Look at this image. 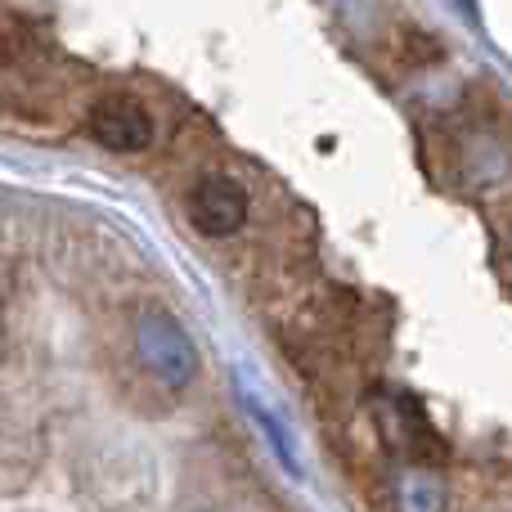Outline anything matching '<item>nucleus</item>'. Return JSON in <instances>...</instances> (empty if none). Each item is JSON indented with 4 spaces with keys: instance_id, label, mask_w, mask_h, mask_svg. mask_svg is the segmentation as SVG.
I'll return each instance as SVG.
<instances>
[{
    "instance_id": "nucleus-6",
    "label": "nucleus",
    "mask_w": 512,
    "mask_h": 512,
    "mask_svg": "<svg viewBox=\"0 0 512 512\" xmlns=\"http://www.w3.org/2000/svg\"><path fill=\"white\" fill-rule=\"evenodd\" d=\"M459 5H463V14L468 18H477V0H459Z\"/></svg>"
},
{
    "instance_id": "nucleus-4",
    "label": "nucleus",
    "mask_w": 512,
    "mask_h": 512,
    "mask_svg": "<svg viewBox=\"0 0 512 512\" xmlns=\"http://www.w3.org/2000/svg\"><path fill=\"white\" fill-rule=\"evenodd\" d=\"M239 396H243V409L252 414V423H256V432L265 436V445H270V454L279 459V468L288 472V477H301V459H297V441H292V432L283 427V418L274 414L270 405H265L261 396L248 387V382H239Z\"/></svg>"
},
{
    "instance_id": "nucleus-3",
    "label": "nucleus",
    "mask_w": 512,
    "mask_h": 512,
    "mask_svg": "<svg viewBox=\"0 0 512 512\" xmlns=\"http://www.w3.org/2000/svg\"><path fill=\"white\" fill-rule=\"evenodd\" d=\"M90 135L113 153H144L153 144V117L144 104L126 95H108L90 108Z\"/></svg>"
},
{
    "instance_id": "nucleus-5",
    "label": "nucleus",
    "mask_w": 512,
    "mask_h": 512,
    "mask_svg": "<svg viewBox=\"0 0 512 512\" xmlns=\"http://www.w3.org/2000/svg\"><path fill=\"white\" fill-rule=\"evenodd\" d=\"M396 512H445V486L427 463H414L396 481Z\"/></svg>"
},
{
    "instance_id": "nucleus-1",
    "label": "nucleus",
    "mask_w": 512,
    "mask_h": 512,
    "mask_svg": "<svg viewBox=\"0 0 512 512\" xmlns=\"http://www.w3.org/2000/svg\"><path fill=\"white\" fill-rule=\"evenodd\" d=\"M135 351H140L144 369L153 378L176 391L198 378V346L189 337V328L167 306H144L135 315Z\"/></svg>"
},
{
    "instance_id": "nucleus-2",
    "label": "nucleus",
    "mask_w": 512,
    "mask_h": 512,
    "mask_svg": "<svg viewBox=\"0 0 512 512\" xmlns=\"http://www.w3.org/2000/svg\"><path fill=\"white\" fill-rule=\"evenodd\" d=\"M248 189L239 185L225 171H212L194 185L189 194V221L203 239H234V234L248 225Z\"/></svg>"
}]
</instances>
